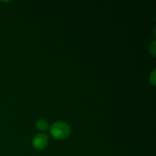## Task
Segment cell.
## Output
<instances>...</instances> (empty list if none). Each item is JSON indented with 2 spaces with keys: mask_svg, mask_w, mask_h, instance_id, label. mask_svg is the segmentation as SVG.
<instances>
[{
  "mask_svg": "<svg viewBox=\"0 0 156 156\" xmlns=\"http://www.w3.org/2000/svg\"><path fill=\"white\" fill-rule=\"evenodd\" d=\"M50 133L55 139L63 140V139L66 138L69 134V126L65 122H56L50 127Z\"/></svg>",
  "mask_w": 156,
  "mask_h": 156,
  "instance_id": "1",
  "label": "cell"
},
{
  "mask_svg": "<svg viewBox=\"0 0 156 156\" xmlns=\"http://www.w3.org/2000/svg\"><path fill=\"white\" fill-rule=\"evenodd\" d=\"M48 136L45 133H39L34 138L33 146L37 150L45 149L48 145Z\"/></svg>",
  "mask_w": 156,
  "mask_h": 156,
  "instance_id": "2",
  "label": "cell"
},
{
  "mask_svg": "<svg viewBox=\"0 0 156 156\" xmlns=\"http://www.w3.org/2000/svg\"><path fill=\"white\" fill-rule=\"evenodd\" d=\"M36 126L39 130L45 131L48 129V123L44 120H38L36 123Z\"/></svg>",
  "mask_w": 156,
  "mask_h": 156,
  "instance_id": "3",
  "label": "cell"
},
{
  "mask_svg": "<svg viewBox=\"0 0 156 156\" xmlns=\"http://www.w3.org/2000/svg\"><path fill=\"white\" fill-rule=\"evenodd\" d=\"M149 52L153 56H155V41H153L149 45Z\"/></svg>",
  "mask_w": 156,
  "mask_h": 156,
  "instance_id": "4",
  "label": "cell"
},
{
  "mask_svg": "<svg viewBox=\"0 0 156 156\" xmlns=\"http://www.w3.org/2000/svg\"><path fill=\"white\" fill-rule=\"evenodd\" d=\"M155 80H156L155 79V70H154L150 76V82H151V83L154 85V86L155 85Z\"/></svg>",
  "mask_w": 156,
  "mask_h": 156,
  "instance_id": "5",
  "label": "cell"
}]
</instances>
